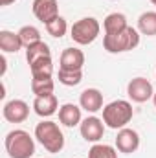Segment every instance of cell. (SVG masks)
Returning a JSON list of instances; mask_svg holds the SVG:
<instances>
[{
    "label": "cell",
    "instance_id": "obj_1",
    "mask_svg": "<svg viewBox=\"0 0 156 158\" xmlns=\"http://www.w3.org/2000/svg\"><path fill=\"white\" fill-rule=\"evenodd\" d=\"M4 147L9 158H31L35 155V140L24 129H13L4 138Z\"/></svg>",
    "mask_w": 156,
    "mask_h": 158
},
{
    "label": "cell",
    "instance_id": "obj_2",
    "mask_svg": "<svg viewBox=\"0 0 156 158\" xmlns=\"http://www.w3.org/2000/svg\"><path fill=\"white\" fill-rule=\"evenodd\" d=\"M35 138L51 155L61 153L64 147V134H63L61 127L51 119H42L35 125Z\"/></svg>",
    "mask_w": 156,
    "mask_h": 158
},
{
    "label": "cell",
    "instance_id": "obj_3",
    "mask_svg": "<svg viewBox=\"0 0 156 158\" xmlns=\"http://www.w3.org/2000/svg\"><path fill=\"white\" fill-rule=\"evenodd\" d=\"M140 44V31L132 26H127L125 30L117 33H105L103 37V48L109 53H125Z\"/></svg>",
    "mask_w": 156,
    "mask_h": 158
},
{
    "label": "cell",
    "instance_id": "obj_4",
    "mask_svg": "<svg viewBox=\"0 0 156 158\" xmlns=\"http://www.w3.org/2000/svg\"><path fill=\"white\" fill-rule=\"evenodd\" d=\"M132 116H134V110L130 101L127 99H114L103 107V121L109 129H114V131L127 127Z\"/></svg>",
    "mask_w": 156,
    "mask_h": 158
},
{
    "label": "cell",
    "instance_id": "obj_5",
    "mask_svg": "<svg viewBox=\"0 0 156 158\" xmlns=\"http://www.w3.org/2000/svg\"><path fill=\"white\" fill-rule=\"evenodd\" d=\"M99 33H101V24L94 17L79 19L77 22H74V26L70 28V37L79 46L92 44L94 40L99 37Z\"/></svg>",
    "mask_w": 156,
    "mask_h": 158
},
{
    "label": "cell",
    "instance_id": "obj_6",
    "mask_svg": "<svg viewBox=\"0 0 156 158\" xmlns=\"http://www.w3.org/2000/svg\"><path fill=\"white\" fill-rule=\"evenodd\" d=\"M127 96L134 103H145V101L153 99L154 90H153V85H151L149 79L134 77V79H130L129 85H127Z\"/></svg>",
    "mask_w": 156,
    "mask_h": 158
},
{
    "label": "cell",
    "instance_id": "obj_7",
    "mask_svg": "<svg viewBox=\"0 0 156 158\" xmlns=\"http://www.w3.org/2000/svg\"><path fill=\"white\" fill-rule=\"evenodd\" d=\"M105 121L101 118H97V116H88V118H84L81 121V125H79V132H81V136H83V140L84 142H90V143H99V140L103 138V134H105Z\"/></svg>",
    "mask_w": 156,
    "mask_h": 158
},
{
    "label": "cell",
    "instance_id": "obj_8",
    "mask_svg": "<svg viewBox=\"0 0 156 158\" xmlns=\"http://www.w3.org/2000/svg\"><path fill=\"white\" fill-rule=\"evenodd\" d=\"M2 116L9 123H22L30 116V105L24 99H11L4 105Z\"/></svg>",
    "mask_w": 156,
    "mask_h": 158
},
{
    "label": "cell",
    "instance_id": "obj_9",
    "mask_svg": "<svg viewBox=\"0 0 156 158\" xmlns=\"http://www.w3.org/2000/svg\"><path fill=\"white\" fill-rule=\"evenodd\" d=\"M140 147V134L134 131V129H129V127H123L117 131L116 136V149L119 153H125V155H130V153H136Z\"/></svg>",
    "mask_w": 156,
    "mask_h": 158
},
{
    "label": "cell",
    "instance_id": "obj_10",
    "mask_svg": "<svg viewBox=\"0 0 156 158\" xmlns=\"http://www.w3.org/2000/svg\"><path fill=\"white\" fill-rule=\"evenodd\" d=\"M31 11H33V15L37 17V20H40L44 26H46L48 22H51L53 19L59 17L57 0H33Z\"/></svg>",
    "mask_w": 156,
    "mask_h": 158
},
{
    "label": "cell",
    "instance_id": "obj_11",
    "mask_svg": "<svg viewBox=\"0 0 156 158\" xmlns=\"http://www.w3.org/2000/svg\"><path fill=\"white\" fill-rule=\"evenodd\" d=\"M79 107L90 114L103 110V94L97 88H86L79 96Z\"/></svg>",
    "mask_w": 156,
    "mask_h": 158
},
{
    "label": "cell",
    "instance_id": "obj_12",
    "mask_svg": "<svg viewBox=\"0 0 156 158\" xmlns=\"http://www.w3.org/2000/svg\"><path fill=\"white\" fill-rule=\"evenodd\" d=\"M59 109V101L55 94H48V96H35L33 99V112L40 118H50L57 112Z\"/></svg>",
    "mask_w": 156,
    "mask_h": 158
},
{
    "label": "cell",
    "instance_id": "obj_13",
    "mask_svg": "<svg viewBox=\"0 0 156 158\" xmlns=\"http://www.w3.org/2000/svg\"><path fill=\"white\" fill-rule=\"evenodd\" d=\"M59 68L63 70H83L84 66V53L79 48H64L59 59Z\"/></svg>",
    "mask_w": 156,
    "mask_h": 158
},
{
    "label": "cell",
    "instance_id": "obj_14",
    "mask_svg": "<svg viewBox=\"0 0 156 158\" xmlns=\"http://www.w3.org/2000/svg\"><path fill=\"white\" fill-rule=\"evenodd\" d=\"M81 107L74 105V103H64L59 107V121L64 125V127H77L81 125Z\"/></svg>",
    "mask_w": 156,
    "mask_h": 158
},
{
    "label": "cell",
    "instance_id": "obj_15",
    "mask_svg": "<svg viewBox=\"0 0 156 158\" xmlns=\"http://www.w3.org/2000/svg\"><path fill=\"white\" fill-rule=\"evenodd\" d=\"M24 44L18 37V33L9 31V30H2L0 31V50L4 53H17L18 50H22Z\"/></svg>",
    "mask_w": 156,
    "mask_h": 158
},
{
    "label": "cell",
    "instance_id": "obj_16",
    "mask_svg": "<svg viewBox=\"0 0 156 158\" xmlns=\"http://www.w3.org/2000/svg\"><path fill=\"white\" fill-rule=\"evenodd\" d=\"M30 70H31V79L53 77V61H51V57H42L30 64Z\"/></svg>",
    "mask_w": 156,
    "mask_h": 158
},
{
    "label": "cell",
    "instance_id": "obj_17",
    "mask_svg": "<svg viewBox=\"0 0 156 158\" xmlns=\"http://www.w3.org/2000/svg\"><path fill=\"white\" fill-rule=\"evenodd\" d=\"M138 31L147 37L156 35V11H145L138 17Z\"/></svg>",
    "mask_w": 156,
    "mask_h": 158
},
{
    "label": "cell",
    "instance_id": "obj_18",
    "mask_svg": "<svg viewBox=\"0 0 156 158\" xmlns=\"http://www.w3.org/2000/svg\"><path fill=\"white\" fill-rule=\"evenodd\" d=\"M129 26V22H127V17L123 15V13H110V15H107L105 17V20H103V28H105V33H117V31H121V30H125Z\"/></svg>",
    "mask_w": 156,
    "mask_h": 158
},
{
    "label": "cell",
    "instance_id": "obj_19",
    "mask_svg": "<svg viewBox=\"0 0 156 158\" xmlns=\"http://www.w3.org/2000/svg\"><path fill=\"white\" fill-rule=\"evenodd\" d=\"M42 57H51L50 46L44 40H39V42H35V44H31V46L26 48V61H28V64L39 61Z\"/></svg>",
    "mask_w": 156,
    "mask_h": 158
},
{
    "label": "cell",
    "instance_id": "obj_20",
    "mask_svg": "<svg viewBox=\"0 0 156 158\" xmlns=\"http://www.w3.org/2000/svg\"><path fill=\"white\" fill-rule=\"evenodd\" d=\"M46 31H48V35H51V37H55V39L64 37L66 31H68V22H66V19L59 15L57 19H53L51 22L46 24Z\"/></svg>",
    "mask_w": 156,
    "mask_h": 158
},
{
    "label": "cell",
    "instance_id": "obj_21",
    "mask_svg": "<svg viewBox=\"0 0 156 158\" xmlns=\"http://www.w3.org/2000/svg\"><path fill=\"white\" fill-rule=\"evenodd\" d=\"M88 158H117V149L109 143H94L88 151Z\"/></svg>",
    "mask_w": 156,
    "mask_h": 158
},
{
    "label": "cell",
    "instance_id": "obj_22",
    "mask_svg": "<svg viewBox=\"0 0 156 158\" xmlns=\"http://www.w3.org/2000/svg\"><path fill=\"white\" fill-rule=\"evenodd\" d=\"M57 77H59V83L64 86H77L83 81V70H63V68H59Z\"/></svg>",
    "mask_w": 156,
    "mask_h": 158
},
{
    "label": "cell",
    "instance_id": "obj_23",
    "mask_svg": "<svg viewBox=\"0 0 156 158\" xmlns=\"http://www.w3.org/2000/svg\"><path fill=\"white\" fill-rule=\"evenodd\" d=\"M17 33H18V37H20V40H22L24 48H28V46H31V44L42 40L40 39V31L35 28V26H22Z\"/></svg>",
    "mask_w": 156,
    "mask_h": 158
},
{
    "label": "cell",
    "instance_id": "obj_24",
    "mask_svg": "<svg viewBox=\"0 0 156 158\" xmlns=\"http://www.w3.org/2000/svg\"><path fill=\"white\" fill-rule=\"evenodd\" d=\"M53 88H55L53 77L31 79V92H33L35 96H48V94H53Z\"/></svg>",
    "mask_w": 156,
    "mask_h": 158
},
{
    "label": "cell",
    "instance_id": "obj_25",
    "mask_svg": "<svg viewBox=\"0 0 156 158\" xmlns=\"http://www.w3.org/2000/svg\"><path fill=\"white\" fill-rule=\"evenodd\" d=\"M13 2H17V0H0V4H2V6H11Z\"/></svg>",
    "mask_w": 156,
    "mask_h": 158
},
{
    "label": "cell",
    "instance_id": "obj_26",
    "mask_svg": "<svg viewBox=\"0 0 156 158\" xmlns=\"http://www.w3.org/2000/svg\"><path fill=\"white\" fill-rule=\"evenodd\" d=\"M153 103H154V107H156V92H154V96H153Z\"/></svg>",
    "mask_w": 156,
    "mask_h": 158
},
{
    "label": "cell",
    "instance_id": "obj_27",
    "mask_svg": "<svg viewBox=\"0 0 156 158\" xmlns=\"http://www.w3.org/2000/svg\"><path fill=\"white\" fill-rule=\"evenodd\" d=\"M151 4H153V6H156V0H151Z\"/></svg>",
    "mask_w": 156,
    "mask_h": 158
}]
</instances>
